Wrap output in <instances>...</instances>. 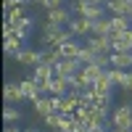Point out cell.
Listing matches in <instances>:
<instances>
[{
	"mask_svg": "<svg viewBox=\"0 0 132 132\" xmlns=\"http://www.w3.org/2000/svg\"><path fill=\"white\" fill-rule=\"evenodd\" d=\"M69 40H74L69 27H53V24H48L45 29H42V42H45L48 48H61L63 42H69Z\"/></svg>",
	"mask_w": 132,
	"mask_h": 132,
	"instance_id": "1",
	"label": "cell"
},
{
	"mask_svg": "<svg viewBox=\"0 0 132 132\" xmlns=\"http://www.w3.org/2000/svg\"><path fill=\"white\" fill-rule=\"evenodd\" d=\"M111 124L116 129H132V103H122L111 114Z\"/></svg>",
	"mask_w": 132,
	"mask_h": 132,
	"instance_id": "2",
	"label": "cell"
},
{
	"mask_svg": "<svg viewBox=\"0 0 132 132\" xmlns=\"http://www.w3.org/2000/svg\"><path fill=\"white\" fill-rule=\"evenodd\" d=\"M69 32L74 37H87V35H93V19H85V16H71L69 21Z\"/></svg>",
	"mask_w": 132,
	"mask_h": 132,
	"instance_id": "3",
	"label": "cell"
},
{
	"mask_svg": "<svg viewBox=\"0 0 132 132\" xmlns=\"http://www.w3.org/2000/svg\"><path fill=\"white\" fill-rule=\"evenodd\" d=\"M82 61L79 58H61L56 63V77H74V74H79L82 71Z\"/></svg>",
	"mask_w": 132,
	"mask_h": 132,
	"instance_id": "4",
	"label": "cell"
},
{
	"mask_svg": "<svg viewBox=\"0 0 132 132\" xmlns=\"http://www.w3.org/2000/svg\"><path fill=\"white\" fill-rule=\"evenodd\" d=\"M111 50H119V53H132V29L111 35Z\"/></svg>",
	"mask_w": 132,
	"mask_h": 132,
	"instance_id": "5",
	"label": "cell"
},
{
	"mask_svg": "<svg viewBox=\"0 0 132 132\" xmlns=\"http://www.w3.org/2000/svg\"><path fill=\"white\" fill-rule=\"evenodd\" d=\"M71 16L74 13L69 8H50L48 11V24H53V27H69Z\"/></svg>",
	"mask_w": 132,
	"mask_h": 132,
	"instance_id": "6",
	"label": "cell"
},
{
	"mask_svg": "<svg viewBox=\"0 0 132 132\" xmlns=\"http://www.w3.org/2000/svg\"><path fill=\"white\" fill-rule=\"evenodd\" d=\"M85 40V45H90L98 53H111V35H87Z\"/></svg>",
	"mask_w": 132,
	"mask_h": 132,
	"instance_id": "7",
	"label": "cell"
},
{
	"mask_svg": "<svg viewBox=\"0 0 132 132\" xmlns=\"http://www.w3.org/2000/svg\"><path fill=\"white\" fill-rule=\"evenodd\" d=\"M3 98H5V103H21V101H24L21 79H19V82H5V87H3Z\"/></svg>",
	"mask_w": 132,
	"mask_h": 132,
	"instance_id": "8",
	"label": "cell"
},
{
	"mask_svg": "<svg viewBox=\"0 0 132 132\" xmlns=\"http://www.w3.org/2000/svg\"><path fill=\"white\" fill-rule=\"evenodd\" d=\"M106 11H111V16H132V3L129 0H108Z\"/></svg>",
	"mask_w": 132,
	"mask_h": 132,
	"instance_id": "9",
	"label": "cell"
},
{
	"mask_svg": "<svg viewBox=\"0 0 132 132\" xmlns=\"http://www.w3.org/2000/svg\"><path fill=\"white\" fill-rule=\"evenodd\" d=\"M16 61H19L21 66H37V63L42 61V53L29 50V48H21V50L16 53Z\"/></svg>",
	"mask_w": 132,
	"mask_h": 132,
	"instance_id": "10",
	"label": "cell"
},
{
	"mask_svg": "<svg viewBox=\"0 0 132 132\" xmlns=\"http://www.w3.org/2000/svg\"><path fill=\"white\" fill-rule=\"evenodd\" d=\"M21 90H24V101H29V103H35L37 98L42 95L40 85H37L35 79H32V77H29V79H21Z\"/></svg>",
	"mask_w": 132,
	"mask_h": 132,
	"instance_id": "11",
	"label": "cell"
},
{
	"mask_svg": "<svg viewBox=\"0 0 132 132\" xmlns=\"http://www.w3.org/2000/svg\"><path fill=\"white\" fill-rule=\"evenodd\" d=\"M71 87H69V79L66 77H53L48 82V95H66Z\"/></svg>",
	"mask_w": 132,
	"mask_h": 132,
	"instance_id": "12",
	"label": "cell"
},
{
	"mask_svg": "<svg viewBox=\"0 0 132 132\" xmlns=\"http://www.w3.org/2000/svg\"><path fill=\"white\" fill-rule=\"evenodd\" d=\"M111 66H114V69H124V71H129V69H132V53L111 50Z\"/></svg>",
	"mask_w": 132,
	"mask_h": 132,
	"instance_id": "13",
	"label": "cell"
},
{
	"mask_svg": "<svg viewBox=\"0 0 132 132\" xmlns=\"http://www.w3.org/2000/svg\"><path fill=\"white\" fill-rule=\"evenodd\" d=\"M32 106H35V111H37L40 116H48V114L56 111V108H53V98H45V95H40Z\"/></svg>",
	"mask_w": 132,
	"mask_h": 132,
	"instance_id": "14",
	"label": "cell"
},
{
	"mask_svg": "<svg viewBox=\"0 0 132 132\" xmlns=\"http://www.w3.org/2000/svg\"><path fill=\"white\" fill-rule=\"evenodd\" d=\"M21 37H16V35H3V48H5V53H11V56H16V53L21 50Z\"/></svg>",
	"mask_w": 132,
	"mask_h": 132,
	"instance_id": "15",
	"label": "cell"
},
{
	"mask_svg": "<svg viewBox=\"0 0 132 132\" xmlns=\"http://www.w3.org/2000/svg\"><path fill=\"white\" fill-rule=\"evenodd\" d=\"M127 29H132V19L129 16H111V35L127 32Z\"/></svg>",
	"mask_w": 132,
	"mask_h": 132,
	"instance_id": "16",
	"label": "cell"
},
{
	"mask_svg": "<svg viewBox=\"0 0 132 132\" xmlns=\"http://www.w3.org/2000/svg\"><path fill=\"white\" fill-rule=\"evenodd\" d=\"M114 87H116V85L108 79V74L103 71V77H101V79L93 85V90H95V93H101V95H111V90H114Z\"/></svg>",
	"mask_w": 132,
	"mask_h": 132,
	"instance_id": "17",
	"label": "cell"
},
{
	"mask_svg": "<svg viewBox=\"0 0 132 132\" xmlns=\"http://www.w3.org/2000/svg\"><path fill=\"white\" fill-rule=\"evenodd\" d=\"M79 50H82L79 42H77V40H69V42H63V45H61V56H63V58H77V56H79Z\"/></svg>",
	"mask_w": 132,
	"mask_h": 132,
	"instance_id": "18",
	"label": "cell"
},
{
	"mask_svg": "<svg viewBox=\"0 0 132 132\" xmlns=\"http://www.w3.org/2000/svg\"><path fill=\"white\" fill-rule=\"evenodd\" d=\"M93 35H111V19H106V16L95 19L93 21Z\"/></svg>",
	"mask_w": 132,
	"mask_h": 132,
	"instance_id": "19",
	"label": "cell"
},
{
	"mask_svg": "<svg viewBox=\"0 0 132 132\" xmlns=\"http://www.w3.org/2000/svg\"><path fill=\"white\" fill-rule=\"evenodd\" d=\"M3 119H5V124L19 122V119H21V108H16L13 103H5V108H3Z\"/></svg>",
	"mask_w": 132,
	"mask_h": 132,
	"instance_id": "20",
	"label": "cell"
},
{
	"mask_svg": "<svg viewBox=\"0 0 132 132\" xmlns=\"http://www.w3.org/2000/svg\"><path fill=\"white\" fill-rule=\"evenodd\" d=\"M98 56H101L98 50H93L90 45H85V48L79 50V56H77V58H79L82 63H95V61H98Z\"/></svg>",
	"mask_w": 132,
	"mask_h": 132,
	"instance_id": "21",
	"label": "cell"
},
{
	"mask_svg": "<svg viewBox=\"0 0 132 132\" xmlns=\"http://www.w3.org/2000/svg\"><path fill=\"white\" fill-rule=\"evenodd\" d=\"M61 58H63V56H61V48H48V50H42V61H45V63H53V66H56Z\"/></svg>",
	"mask_w": 132,
	"mask_h": 132,
	"instance_id": "22",
	"label": "cell"
},
{
	"mask_svg": "<svg viewBox=\"0 0 132 132\" xmlns=\"http://www.w3.org/2000/svg\"><path fill=\"white\" fill-rule=\"evenodd\" d=\"M106 74H108V79H111V82H114L116 87H122V82H124V77H127V71H124V69H114V66H111V69H108Z\"/></svg>",
	"mask_w": 132,
	"mask_h": 132,
	"instance_id": "23",
	"label": "cell"
},
{
	"mask_svg": "<svg viewBox=\"0 0 132 132\" xmlns=\"http://www.w3.org/2000/svg\"><path fill=\"white\" fill-rule=\"evenodd\" d=\"M61 116H63V114L53 111V114H48V116H42V122H45L48 127H56V129H58V127H61Z\"/></svg>",
	"mask_w": 132,
	"mask_h": 132,
	"instance_id": "24",
	"label": "cell"
},
{
	"mask_svg": "<svg viewBox=\"0 0 132 132\" xmlns=\"http://www.w3.org/2000/svg\"><path fill=\"white\" fill-rule=\"evenodd\" d=\"M63 3H66V0H45L42 8H45V11H50V8H63Z\"/></svg>",
	"mask_w": 132,
	"mask_h": 132,
	"instance_id": "25",
	"label": "cell"
},
{
	"mask_svg": "<svg viewBox=\"0 0 132 132\" xmlns=\"http://www.w3.org/2000/svg\"><path fill=\"white\" fill-rule=\"evenodd\" d=\"M122 90H127L129 95H132V69L127 71V77H124V82H122Z\"/></svg>",
	"mask_w": 132,
	"mask_h": 132,
	"instance_id": "26",
	"label": "cell"
},
{
	"mask_svg": "<svg viewBox=\"0 0 132 132\" xmlns=\"http://www.w3.org/2000/svg\"><path fill=\"white\" fill-rule=\"evenodd\" d=\"M3 132H24V129H19V127H16V124H8V127H5V129H3Z\"/></svg>",
	"mask_w": 132,
	"mask_h": 132,
	"instance_id": "27",
	"label": "cell"
},
{
	"mask_svg": "<svg viewBox=\"0 0 132 132\" xmlns=\"http://www.w3.org/2000/svg\"><path fill=\"white\" fill-rule=\"evenodd\" d=\"M87 3H93V5H106L108 0H87Z\"/></svg>",
	"mask_w": 132,
	"mask_h": 132,
	"instance_id": "28",
	"label": "cell"
},
{
	"mask_svg": "<svg viewBox=\"0 0 132 132\" xmlns=\"http://www.w3.org/2000/svg\"><path fill=\"white\" fill-rule=\"evenodd\" d=\"M111 132H132V129H116V127H114V129H111Z\"/></svg>",
	"mask_w": 132,
	"mask_h": 132,
	"instance_id": "29",
	"label": "cell"
},
{
	"mask_svg": "<svg viewBox=\"0 0 132 132\" xmlns=\"http://www.w3.org/2000/svg\"><path fill=\"white\" fill-rule=\"evenodd\" d=\"M24 132H37V129H24Z\"/></svg>",
	"mask_w": 132,
	"mask_h": 132,
	"instance_id": "30",
	"label": "cell"
},
{
	"mask_svg": "<svg viewBox=\"0 0 132 132\" xmlns=\"http://www.w3.org/2000/svg\"><path fill=\"white\" fill-rule=\"evenodd\" d=\"M129 3H132V0H129Z\"/></svg>",
	"mask_w": 132,
	"mask_h": 132,
	"instance_id": "31",
	"label": "cell"
},
{
	"mask_svg": "<svg viewBox=\"0 0 132 132\" xmlns=\"http://www.w3.org/2000/svg\"><path fill=\"white\" fill-rule=\"evenodd\" d=\"M129 19H132V16H129Z\"/></svg>",
	"mask_w": 132,
	"mask_h": 132,
	"instance_id": "32",
	"label": "cell"
}]
</instances>
